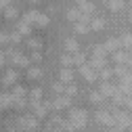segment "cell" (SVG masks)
<instances>
[{"mask_svg": "<svg viewBox=\"0 0 132 132\" xmlns=\"http://www.w3.org/2000/svg\"><path fill=\"white\" fill-rule=\"evenodd\" d=\"M86 120H88V115L84 109H71L69 111V124L73 128H84L86 126Z\"/></svg>", "mask_w": 132, "mask_h": 132, "instance_id": "obj_1", "label": "cell"}, {"mask_svg": "<svg viewBox=\"0 0 132 132\" xmlns=\"http://www.w3.org/2000/svg\"><path fill=\"white\" fill-rule=\"evenodd\" d=\"M23 21L27 23V25H40V27H46L48 25V17L46 15H42V13H38V11H29L25 17H23Z\"/></svg>", "mask_w": 132, "mask_h": 132, "instance_id": "obj_2", "label": "cell"}, {"mask_svg": "<svg viewBox=\"0 0 132 132\" xmlns=\"http://www.w3.org/2000/svg\"><path fill=\"white\" fill-rule=\"evenodd\" d=\"M80 73H82V78L88 80V82H94L96 80V71L90 67V65H80Z\"/></svg>", "mask_w": 132, "mask_h": 132, "instance_id": "obj_3", "label": "cell"}, {"mask_svg": "<svg viewBox=\"0 0 132 132\" xmlns=\"http://www.w3.org/2000/svg\"><path fill=\"white\" fill-rule=\"evenodd\" d=\"M113 120H115V124L122 126V128L132 126V120H130V115H128V113H115V115H113Z\"/></svg>", "mask_w": 132, "mask_h": 132, "instance_id": "obj_4", "label": "cell"}, {"mask_svg": "<svg viewBox=\"0 0 132 132\" xmlns=\"http://www.w3.org/2000/svg\"><path fill=\"white\" fill-rule=\"evenodd\" d=\"M103 48H105V53H115V51H120V48H122V44H120L118 38H111V40H107L103 44Z\"/></svg>", "mask_w": 132, "mask_h": 132, "instance_id": "obj_5", "label": "cell"}, {"mask_svg": "<svg viewBox=\"0 0 132 132\" xmlns=\"http://www.w3.org/2000/svg\"><path fill=\"white\" fill-rule=\"evenodd\" d=\"M96 120L101 122V124H107V126H113V124H115L113 115H111V113H107V111H98V113H96Z\"/></svg>", "mask_w": 132, "mask_h": 132, "instance_id": "obj_6", "label": "cell"}, {"mask_svg": "<svg viewBox=\"0 0 132 132\" xmlns=\"http://www.w3.org/2000/svg\"><path fill=\"white\" fill-rule=\"evenodd\" d=\"M115 90H118V88H115L111 82H103V84H101V94H103V96H113Z\"/></svg>", "mask_w": 132, "mask_h": 132, "instance_id": "obj_7", "label": "cell"}, {"mask_svg": "<svg viewBox=\"0 0 132 132\" xmlns=\"http://www.w3.org/2000/svg\"><path fill=\"white\" fill-rule=\"evenodd\" d=\"M113 61H115V65H126V63H128V55L120 48V51L113 53Z\"/></svg>", "mask_w": 132, "mask_h": 132, "instance_id": "obj_8", "label": "cell"}, {"mask_svg": "<svg viewBox=\"0 0 132 132\" xmlns=\"http://www.w3.org/2000/svg\"><path fill=\"white\" fill-rule=\"evenodd\" d=\"M105 65H107V59L105 57H94L92 55V61H90V67L92 69H103Z\"/></svg>", "mask_w": 132, "mask_h": 132, "instance_id": "obj_9", "label": "cell"}, {"mask_svg": "<svg viewBox=\"0 0 132 132\" xmlns=\"http://www.w3.org/2000/svg\"><path fill=\"white\" fill-rule=\"evenodd\" d=\"M109 11L111 13H120V11H124V6H126V2L124 0H109Z\"/></svg>", "mask_w": 132, "mask_h": 132, "instance_id": "obj_10", "label": "cell"}, {"mask_svg": "<svg viewBox=\"0 0 132 132\" xmlns=\"http://www.w3.org/2000/svg\"><path fill=\"white\" fill-rule=\"evenodd\" d=\"M15 80H17V71H15V69H9V71L4 73V78H2V84H4V86H11V84H15Z\"/></svg>", "mask_w": 132, "mask_h": 132, "instance_id": "obj_11", "label": "cell"}, {"mask_svg": "<svg viewBox=\"0 0 132 132\" xmlns=\"http://www.w3.org/2000/svg\"><path fill=\"white\" fill-rule=\"evenodd\" d=\"M55 109H65V107H69V98L67 96H57L55 101H53Z\"/></svg>", "mask_w": 132, "mask_h": 132, "instance_id": "obj_12", "label": "cell"}, {"mask_svg": "<svg viewBox=\"0 0 132 132\" xmlns=\"http://www.w3.org/2000/svg\"><path fill=\"white\" fill-rule=\"evenodd\" d=\"M67 19L73 21V23H76V21H82V13H80V9H69V11H67Z\"/></svg>", "mask_w": 132, "mask_h": 132, "instance_id": "obj_13", "label": "cell"}, {"mask_svg": "<svg viewBox=\"0 0 132 132\" xmlns=\"http://www.w3.org/2000/svg\"><path fill=\"white\" fill-rule=\"evenodd\" d=\"M13 63H15V65H21V67H25V65H29V59L21 57L19 53H13Z\"/></svg>", "mask_w": 132, "mask_h": 132, "instance_id": "obj_14", "label": "cell"}, {"mask_svg": "<svg viewBox=\"0 0 132 132\" xmlns=\"http://www.w3.org/2000/svg\"><path fill=\"white\" fill-rule=\"evenodd\" d=\"M76 31H78V34H86V31H90L88 21H76Z\"/></svg>", "mask_w": 132, "mask_h": 132, "instance_id": "obj_15", "label": "cell"}, {"mask_svg": "<svg viewBox=\"0 0 132 132\" xmlns=\"http://www.w3.org/2000/svg\"><path fill=\"white\" fill-rule=\"evenodd\" d=\"M120 44H122V48H132V34L122 36L120 38Z\"/></svg>", "mask_w": 132, "mask_h": 132, "instance_id": "obj_16", "label": "cell"}, {"mask_svg": "<svg viewBox=\"0 0 132 132\" xmlns=\"http://www.w3.org/2000/svg\"><path fill=\"white\" fill-rule=\"evenodd\" d=\"M2 13H4V17H6V19H15V17H17V9H15V6H11V4H9Z\"/></svg>", "mask_w": 132, "mask_h": 132, "instance_id": "obj_17", "label": "cell"}, {"mask_svg": "<svg viewBox=\"0 0 132 132\" xmlns=\"http://www.w3.org/2000/svg\"><path fill=\"white\" fill-rule=\"evenodd\" d=\"M61 80H63V82H71V80H73V71H71L69 67H65V69L61 71Z\"/></svg>", "mask_w": 132, "mask_h": 132, "instance_id": "obj_18", "label": "cell"}, {"mask_svg": "<svg viewBox=\"0 0 132 132\" xmlns=\"http://www.w3.org/2000/svg\"><path fill=\"white\" fill-rule=\"evenodd\" d=\"M88 27H90L92 31H98V29H103V27H105V21H103V19H94Z\"/></svg>", "mask_w": 132, "mask_h": 132, "instance_id": "obj_19", "label": "cell"}, {"mask_svg": "<svg viewBox=\"0 0 132 132\" xmlns=\"http://www.w3.org/2000/svg\"><path fill=\"white\" fill-rule=\"evenodd\" d=\"M65 48H67V53H78V42L76 40H67L65 42Z\"/></svg>", "mask_w": 132, "mask_h": 132, "instance_id": "obj_20", "label": "cell"}, {"mask_svg": "<svg viewBox=\"0 0 132 132\" xmlns=\"http://www.w3.org/2000/svg\"><path fill=\"white\" fill-rule=\"evenodd\" d=\"M17 31H19L21 36H27V34H29V25H27L25 21H21V23L17 25Z\"/></svg>", "mask_w": 132, "mask_h": 132, "instance_id": "obj_21", "label": "cell"}, {"mask_svg": "<svg viewBox=\"0 0 132 132\" xmlns=\"http://www.w3.org/2000/svg\"><path fill=\"white\" fill-rule=\"evenodd\" d=\"M98 71H101V78H103L105 82H107V80H109V78L113 76V71H111V69H107V67H103V69H98Z\"/></svg>", "mask_w": 132, "mask_h": 132, "instance_id": "obj_22", "label": "cell"}, {"mask_svg": "<svg viewBox=\"0 0 132 132\" xmlns=\"http://www.w3.org/2000/svg\"><path fill=\"white\" fill-rule=\"evenodd\" d=\"M27 76H29L31 80H36V78H40V69H38V67H29V71H27Z\"/></svg>", "mask_w": 132, "mask_h": 132, "instance_id": "obj_23", "label": "cell"}, {"mask_svg": "<svg viewBox=\"0 0 132 132\" xmlns=\"http://www.w3.org/2000/svg\"><path fill=\"white\" fill-rule=\"evenodd\" d=\"M90 101H92V103H101V101H103V94H101V92H92V94H90Z\"/></svg>", "mask_w": 132, "mask_h": 132, "instance_id": "obj_24", "label": "cell"}, {"mask_svg": "<svg viewBox=\"0 0 132 132\" xmlns=\"http://www.w3.org/2000/svg\"><path fill=\"white\" fill-rule=\"evenodd\" d=\"M27 44L31 46V48H34V51H36V48H40L42 44H40V40H36V38H31V40H27Z\"/></svg>", "mask_w": 132, "mask_h": 132, "instance_id": "obj_25", "label": "cell"}, {"mask_svg": "<svg viewBox=\"0 0 132 132\" xmlns=\"http://www.w3.org/2000/svg\"><path fill=\"white\" fill-rule=\"evenodd\" d=\"M113 73H118V76H122V78H124V76H126V67H124V65H118V67L113 69Z\"/></svg>", "mask_w": 132, "mask_h": 132, "instance_id": "obj_26", "label": "cell"}, {"mask_svg": "<svg viewBox=\"0 0 132 132\" xmlns=\"http://www.w3.org/2000/svg\"><path fill=\"white\" fill-rule=\"evenodd\" d=\"M9 42V34H4V31H0V44H6Z\"/></svg>", "mask_w": 132, "mask_h": 132, "instance_id": "obj_27", "label": "cell"}, {"mask_svg": "<svg viewBox=\"0 0 132 132\" xmlns=\"http://www.w3.org/2000/svg\"><path fill=\"white\" fill-rule=\"evenodd\" d=\"M9 4H11V0H0V11H4Z\"/></svg>", "mask_w": 132, "mask_h": 132, "instance_id": "obj_28", "label": "cell"}, {"mask_svg": "<svg viewBox=\"0 0 132 132\" xmlns=\"http://www.w3.org/2000/svg\"><path fill=\"white\" fill-rule=\"evenodd\" d=\"M67 94H76V86H67Z\"/></svg>", "mask_w": 132, "mask_h": 132, "instance_id": "obj_29", "label": "cell"}, {"mask_svg": "<svg viewBox=\"0 0 132 132\" xmlns=\"http://www.w3.org/2000/svg\"><path fill=\"white\" fill-rule=\"evenodd\" d=\"M31 59H34V61H40V53H36V51H34V55H31Z\"/></svg>", "mask_w": 132, "mask_h": 132, "instance_id": "obj_30", "label": "cell"}, {"mask_svg": "<svg viewBox=\"0 0 132 132\" xmlns=\"http://www.w3.org/2000/svg\"><path fill=\"white\" fill-rule=\"evenodd\" d=\"M53 88H55V90H57V92H61V90H63V84H55V86H53Z\"/></svg>", "mask_w": 132, "mask_h": 132, "instance_id": "obj_31", "label": "cell"}, {"mask_svg": "<svg viewBox=\"0 0 132 132\" xmlns=\"http://www.w3.org/2000/svg\"><path fill=\"white\" fill-rule=\"evenodd\" d=\"M0 65H4V53L0 51Z\"/></svg>", "mask_w": 132, "mask_h": 132, "instance_id": "obj_32", "label": "cell"}, {"mask_svg": "<svg viewBox=\"0 0 132 132\" xmlns=\"http://www.w3.org/2000/svg\"><path fill=\"white\" fill-rule=\"evenodd\" d=\"M126 65H130V67H132V55H128V63Z\"/></svg>", "mask_w": 132, "mask_h": 132, "instance_id": "obj_33", "label": "cell"}, {"mask_svg": "<svg viewBox=\"0 0 132 132\" xmlns=\"http://www.w3.org/2000/svg\"><path fill=\"white\" fill-rule=\"evenodd\" d=\"M76 2H78V4H82V2H88V0H76Z\"/></svg>", "mask_w": 132, "mask_h": 132, "instance_id": "obj_34", "label": "cell"}, {"mask_svg": "<svg viewBox=\"0 0 132 132\" xmlns=\"http://www.w3.org/2000/svg\"><path fill=\"white\" fill-rule=\"evenodd\" d=\"M46 132H59V130H46Z\"/></svg>", "mask_w": 132, "mask_h": 132, "instance_id": "obj_35", "label": "cell"}, {"mask_svg": "<svg viewBox=\"0 0 132 132\" xmlns=\"http://www.w3.org/2000/svg\"><path fill=\"white\" fill-rule=\"evenodd\" d=\"M130 21H132V13H130Z\"/></svg>", "mask_w": 132, "mask_h": 132, "instance_id": "obj_36", "label": "cell"}, {"mask_svg": "<svg viewBox=\"0 0 132 132\" xmlns=\"http://www.w3.org/2000/svg\"><path fill=\"white\" fill-rule=\"evenodd\" d=\"M128 2H132V0H128Z\"/></svg>", "mask_w": 132, "mask_h": 132, "instance_id": "obj_37", "label": "cell"}]
</instances>
